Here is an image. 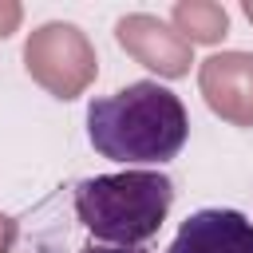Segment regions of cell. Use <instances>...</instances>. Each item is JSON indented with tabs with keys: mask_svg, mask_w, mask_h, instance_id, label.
<instances>
[{
	"mask_svg": "<svg viewBox=\"0 0 253 253\" xmlns=\"http://www.w3.org/2000/svg\"><path fill=\"white\" fill-rule=\"evenodd\" d=\"M190 119L174 91L162 83H126L87 107V138L111 162H166L186 146Z\"/></svg>",
	"mask_w": 253,
	"mask_h": 253,
	"instance_id": "cell-1",
	"label": "cell"
},
{
	"mask_svg": "<svg viewBox=\"0 0 253 253\" xmlns=\"http://www.w3.org/2000/svg\"><path fill=\"white\" fill-rule=\"evenodd\" d=\"M174 206V182L158 170H123L83 178L75 186V213L79 221L111 245L138 249L150 241Z\"/></svg>",
	"mask_w": 253,
	"mask_h": 253,
	"instance_id": "cell-2",
	"label": "cell"
},
{
	"mask_svg": "<svg viewBox=\"0 0 253 253\" xmlns=\"http://www.w3.org/2000/svg\"><path fill=\"white\" fill-rule=\"evenodd\" d=\"M24 67L28 75L55 99H79L95 75H99V55L91 40L67 24V20H47L40 24L28 43H24Z\"/></svg>",
	"mask_w": 253,
	"mask_h": 253,
	"instance_id": "cell-3",
	"label": "cell"
},
{
	"mask_svg": "<svg viewBox=\"0 0 253 253\" xmlns=\"http://www.w3.org/2000/svg\"><path fill=\"white\" fill-rule=\"evenodd\" d=\"M115 40L123 43L126 55H134L142 67L158 71L162 79H182L190 75L194 63V43L178 36L174 24L150 16V12H130L115 24Z\"/></svg>",
	"mask_w": 253,
	"mask_h": 253,
	"instance_id": "cell-4",
	"label": "cell"
},
{
	"mask_svg": "<svg viewBox=\"0 0 253 253\" xmlns=\"http://www.w3.org/2000/svg\"><path fill=\"white\" fill-rule=\"evenodd\" d=\"M198 87L217 119L233 126H253V51H217L202 59Z\"/></svg>",
	"mask_w": 253,
	"mask_h": 253,
	"instance_id": "cell-5",
	"label": "cell"
},
{
	"mask_svg": "<svg viewBox=\"0 0 253 253\" xmlns=\"http://www.w3.org/2000/svg\"><path fill=\"white\" fill-rule=\"evenodd\" d=\"M166 253H253V221L237 210H198Z\"/></svg>",
	"mask_w": 253,
	"mask_h": 253,
	"instance_id": "cell-6",
	"label": "cell"
},
{
	"mask_svg": "<svg viewBox=\"0 0 253 253\" xmlns=\"http://www.w3.org/2000/svg\"><path fill=\"white\" fill-rule=\"evenodd\" d=\"M174 28L182 40L190 43H221L225 32H229V16L221 4H210V0H182L174 4Z\"/></svg>",
	"mask_w": 253,
	"mask_h": 253,
	"instance_id": "cell-7",
	"label": "cell"
},
{
	"mask_svg": "<svg viewBox=\"0 0 253 253\" xmlns=\"http://www.w3.org/2000/svg\"><path fill=\"white\" fill-rule=\"evenodd\" d=\"M20 20H24V8L12 4V0H0V40H8L20 28Z\"/></svg>",
	"mask_w": 253,
	"mask_h": 253,
	"instance_id": "cell-8",
	"label": "cell"
},
{
	"mask_svg": "<svg viewBox=\"0 0 253 253\" xmlns=\"http://www.w3.org/2000/svg\"><path fill=\"white\" fill-rule=\"evenodd\" d=\"M16 233H20V225H16L8 213H0V253H12V245H16Z\"/></svg>",
	"mask_w": 253,
	"mask_h": 253,
	"instance_id": "cell-9",
	"label": "cell"
},
{
	"mask_svg": "<svg viewBox=\"0 0 253 253\" xmlns=\"http://www.w3.org/2000/svg\"><path fill=\"white\" fill-rule=\"evenodd\" d=\"M79 253H146V249H123V245H87Z\"/></svg>",
	"mask_w": 253,
	"mask_h": 253,
	"instance_id": "cell-10",
	"label": "cell"
}]
</instances>
